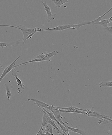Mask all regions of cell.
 Here are the masks:
<instances>
[{
  "mask_svg": "<svg viewBox=\"0 0 112 135\" xmlns=\"http://www.w3.org/2000/svg\"><path fill=\"white\" fill-rule=\"evenodd\" d=\"M88 25H90V22H88L87 21H85V22H81L79 23L76 25L74 24L73 23H70L69 25H59L57 27H54L53 28H48L44 29V30L43 29V31H49V30L62 31L64 30H68V29L78 30L80 27L81 26Z\"/></svg>",
  "mask_w": 112,
  "mask_h": 135,
  "instance_id": "6da1fadb",
  "label": "cell"
},
{
  "mask_svg": "<svg viewBox=\"0 0 112 135\" xmlns=\"http://www.w3.org/2000/svg\"><path fill=\"white\" fill-rule=\"evenodd\" d=\"M85 112H86V115L89 117L96 118L104 122L109 125L110 124H111L112 120L111 118L106 115L102 113L95 112L93 110V107L91 109H86Z\"/></svg>",
  "mask_w": 112,
  "mask_h": 135,
  "instance_id": "7a4b0ae2",
  "label": "cell"
},
{
  "mask_svg": "<svg viewBox=\"0 0 112 135\" xmlns=\"http://www.w3.org/2000/svg\"><path fill=\"white\" fill-rule=\"evenodd\" d=\"M0 26H7V27H13L22 30L23 36V38L22 41H23V43L27 37L30 34L33 33H35L38 32L43 31V29H40L39 28L35 27L34 29H29L27 28L25 26H22V25H20L19 26H10V25H0Z\"/></svg>",
  "mask_w": 112,
  "mask_h": 135,
  "instance_id": "3957f363",
  "label": "cell"
},
{
  "mask_svg": "<svg viewBox=\"0 0 112 135\" xmlns=\"http://www.w3.org/2000/svg\"><path fill=\"white\" fill-rule=\"evenodd\" d=\"M58 108L62 110V113L64 112H68V113L81 114L86 115V112H85L86 110V109H81L76 107L72 106L70 107H58Z\"/></svg>",
  "mask_w": 112,
  "mask_h": 135,
  "instance_id": "277c9868",
  "label": "cell"
},
{
  "mask_svg": "<svg viewBox=\"0 0 112 135\" xmlns=\"http://www.w3.org/2000/svg\"><path fill=\"white\" fill-rule=\"evenodd\" d=\"M43 6L45 8V11L47 15V21L48 22H50L51 20H55V17L56 16L57 14H52L51 12V8L49 6L47 5L46 2H44L43 1H42Z\"/></svg>",
  "mask_w": 112,
  "mask_h": 135,
  "instance_id": "5b68a950",
  "label": "cell"
},
{
  "mask_svg": "<svg viewBox=\"0 0 112 135\" xmlns=\"http://www.w3.org/2000/svg\"><path fill=\"white\" fill-rule=\"evenodd\" d=\"M20 57V55H19L11 64L6 67L5 69L3 70V72L2 75H1V78H0V79L2 80V79H3L4 77L9 72H10L11 71H12L13 69L15 68V63L19 59Z\"/></svg>",
  "mask_w": 112,
  "mask_h": 135,
  "instance_id": "8992f818",
  "label": "cell"
},
{
  "mask_svg": "<svg viewBox=\"0 0 112 135\" xmlns=\"http://www.w3.org/2000/svg\"><path fill=\"white\" fill-rule=\"evenodd\" d=\"M11 71L12 72V76L15 77L16 80L17 84H18V86H19L21 87V88H22V90H24V88L23 86L25 87H25L23 83H22V81H21V79L18 77V75L19 71H17V70H16V68H15L13 69Z\"/></svg>",
  "mask_w": 112,
  "mask_h": 135,
  "instance_id": "52a82bcc",
  "label": "cell"
},
{
  "mask_svg": "<svg viewBox=\"0 0 112 135\" xmlns=\"http://www.w3.org/2000/svg\"><path fill=\"white\" fill-rule=\"evenodd\" d=\"M4 85L6 90V94L8 100H10V98L12 96L11 91L13 88V86L11 84V81L9 80L8 82L4 84Z\"/></svg>",
  "mask_w": 112,
  "mask_h": 135,
  "instance_id": "ba28073f",
  "label": "cell"
},
{
  "mask_svg": "<svg viewBox=\"0 0 112 135\" xmlns=\"http://www.w3.org/2000/svg\"><path fill=\"white\" fill-rule=\"evenodd\" d=\"M28 101H31L35 102L34 104H36L38 105V107H40V108H45L46 107H48L50 105L47 103H45L43 102L40 101L36 99H28Z\"/></svg>",
  "mask_w": 112,
  "mask_h": 135,
  "instance_id": "9c48e42d",
  "label": "cell"
},
{
  "mask_svg": "<svg viewBox=\"0 0 112 135\" xmlns=\"http://www.w3.org/2000/svg\"><path fill=\"white\" fill-rule=\"evenodd\" d=\"M44 61H48L50 62H52V61L50 59V60H48V59H44V58L43 59H32V60L30 59L29 61L21 63V64L18 65H17V66H15V67H18L19 66L23 65L24 64H27V63H31L33 62H43Z\"/></svg>",
  "mask_w": 112,
  "mask_h": 135,
  "instance_id": "30bf717a",
  "label": "cell"
},
{
  "mask_svg": "<svg viewBox=\"0 0 112 135\" xmlns=\"http://www.w3.org/2000/svg\"><path fill=\"white\" fill-rule=\"evenodd\" d=\"M112 17H110L109 19H105L104 20H101L99 21L98 22L96 23L95 24H99L101 25L105 28L108 26V24H109L112 22Z\"/></svg>",
  "mask_w": 112,
  "mask_h": 135,
  "instance_id": "8fae6325",
  "label": "cell"
},
{
  "mask_svg": "<svg viewBox=\"0 0 112 135\" xmlns=\"http://www.w3.org/2000/svg\"><path fill=\"white\" fill-rule=\"evenodd\" d=\"M67 128L70 132L79 133L81 135H86V132L83 129H76V128L71 127L68 126L67 127Z\"/></svg>",
  "mask_w": 112,
  "mask_h": 135,
  "instance_id": "7c38bea8",
  "label": "cell"
},
{
  "mask_svg": "<svg viewBox=\"0 0 112 135\" xmlns=\"http://www.w3.org/2000/svg\"><path fill=\"white\" fill-rule=\"evenodd\" d=\"M52 1L54 3L56 7L58 8L60 7L62 5H64V3L69 2L68 0H52Z\"/></svg>",
  "mask_w": 112,
  "mask_h": 135,
  "instance_id": "4fadbf2b",
  "label": "cell"
},
{
  "mask_svg": "<svg viewBox=\"0 0 112 135\" xmlns=\"http://www.w3.org/2000/svg\"><path fill=\"white\" fill-rule=\"evenodd\" d=\"M59 52L57 51H54L52 52L49 53L45 54V55L44 59L50 60L51 58L53 56H55L59 54Z\"/></svg>",
  "mask_w": 112,
  "mask_h": 135,
  "instance_id": "5bb4252c",
  "label": "cell"
},
{
  "mask_svg": "<svg viewBox=\"0 0 112 135\" xmlns=\"http://www.w3.org/2000/svg\"><path fill=\"white\" fill-rule=\"evenodd\" d=\"M43 108V109L44 110V111H45V112L47 114V115L49 117V118L53 120L54 121H55L56 122V123H57L59 122L56 119V118L55 117L53 113H52V112H48V111H47V110H46L45 108Z\"/></svg>",
  "mask_w": 112,
  "mask_h": 135,
  "instance_id": "9a60e30c",
  "label": "cell"
},
{
  "mask_svg": "<svg viewBox=\"0 0 112 135\" xmlns=\"http://www.w3.org/2000/svg\"><path fill=\"white\" fill-rule=\"evenodd\" d=\"M112 81L108 82H101L99 83L100 87H102L104 86H108L112 87Z\"/></svg>",
  "mask_w": 112,
  "mask_h": 135,
  "instance_id": "2e32d148",
  "label": "cell"
},
{
  "mask_svg": "<svg viewBox=\"0 0 112 135\" xmlns=\"http://www.w3.org/2000/svg\"><path fill=\"white\" fill-rule=\"evenodd\" d=\"M57 124L60 127V129H61L62 131L64 132L68 135H70L69 133V130H68V128L65 127L62 125L59 122L57 123Z\"/></svg>",
  "mask_w": 112,
  "mask_h": 135,
  "instance_id": "e0dca14e",
  "label": "cell"
},
{
  "mask_svg": "<svg viewBox=\"0 0 112 135\" xmlns=\"http://www.w3.org/2000/svg\"><path fill=\"white\" fill-rule=\"evenodd\" d=\"M53 129V127L51 125H50L49 124L45 126V129L44 131L43 132V133H45V132H47V133L52 134Z\"/></svg>",
  "mask_w": 112,
  "mask_h": 135,
  "instance_id": "ac0fdd59",
  "label": "cell"
},
{
  "mask_svg": "<svg viewBox=\"0 0 112 135\" xmlns=\"http://www.w3.org/2000/svg\"><path fill=\"white\" fill-rule=\"evenodd\" d=\"M14 45L15 44L14 43H8L0 42V47H2V49H3L4 47H11L14 46Z\"/></svg>",
  "mask_w": 112,
  "mask_h": 135,
  "instance_id": "d6986e66",
  "label": "cell"
},
{
  "mask_svg": "<svg viewBox=\"0 0 112 135\" xmlns=\"http://www.w3.org/2000/svg\"><path fill=\"white\" fill-rule=\"evenodd\" d=\"M104 31L106 34H112V27L111 26H108L107 27L104 28Z\"/></svg>",
  "mask_w": 112,
  "mask_h": 135,
  "instance_id": "ffe728a7",
  "label": "cell"
},
{
  "mask_svg": "<svg viewBox=\"0 0 112 135\" xmlns=\"http://www.w3.org/2000/svg\"><path fill=\"white\" fill-rule=\"evenodd\" d=\"M45 53H42L40 55H38L37 56L35 57L34 58L35 59H44L45 55V54H44Z\"/></svg>",
  "mask_w": 112,
  "mask_h": 135,
  "instance_id": "44dd1931",
  "label": "cell"
},
{
  "mask_svg": "<svg viewBox=\"0 0 112 135\" xmlns=\"http://www.w3.org/2000/svg\"><path fill=\"white\" fill-rule=\"evenodd\" d=\"M43 129H44V128L43 127V126L41 125V127L40 128L39 131V132H38V133H37L36 135H42L43 134Z\"/></svg>",
  "mask_w": 112,
  "mask_h": 135,
  "instance_id": "7402d4cb",
  "label": "cell"
},
{
  "mask_svg": "<svg viewBox=\"0 0 112 135\" xmlns=\"http://www.w3.org/2000/svg\"><path fill=\"white\" fill-rule=\"evenodd\" d=\"M42 135H54L53 134H51V133H47V132H45L44 133H43Z\"/></svg>",
  "mask_w": 112,
  "mask_h": 135,
  "instance_id": "603a6c76",
  "label": "cell"
},
{
  "mask_svg": "<svg viewBox=\"0 0 112 135\" xmlns=\"http://www.w3.org/2000/svg\"><path fill=\"white\" fill-rule=\"evenodd\" d=\"M3 66L2 65V64H1V62H0V67H1V69L2 70V71H3L4 69L3 68Z\"/></svg>",
  "mask_w": 112,
  "mask_h": 135,
  "instance_id": "cb8c5ba5",
  "label": "cell"
},
{
  "mask_svg": "<svg viewBox=\"0 0 112 135\" xmlns=\"http://www.w3.org/2000/svg\"><path fill=\"white\" fill-rule=\"evenodd\" d=\"M1 80H1V79H0V83H1Z\"/></svg>",
  "mask_w": 112,
  "mask_h": 135,
  "instance_id": "d4e9b609",
  "label": "cell"
}]
</instances>
